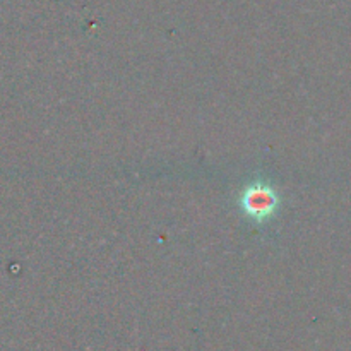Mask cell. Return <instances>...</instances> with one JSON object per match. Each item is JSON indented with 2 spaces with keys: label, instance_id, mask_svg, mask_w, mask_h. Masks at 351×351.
Segmentation results:
<instances>
[{
  "label": "cell",
  "instance_id": "6da1fadb",
  "mask_svg": "<svg viewBox=\"0 0 351 351\" xmlns=\"http://www.w3.org/2000/svg\"><path fill=\"white\" fill-rule=\"evenodd\" d=\"M240 204L249 218L256 219V221H264L276 213L280 199L271 185L256 182L243 191Z\"/></svg>",
  "mask_w": 351,
  "mask_h": 351
}]
</instances>
